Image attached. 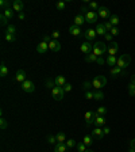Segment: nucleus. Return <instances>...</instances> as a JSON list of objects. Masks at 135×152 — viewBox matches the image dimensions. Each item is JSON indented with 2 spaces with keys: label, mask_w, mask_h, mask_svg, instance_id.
Here are the masks:
<instances>
[{
  "label": "nucleus",
  "mask_w": 135,
  "mask_h": 152,
  "mask_svg": "<svg viewBox=\"0 0 135 152\" xmlns=\"http://www.w3.org/2000/svg\"><path fill=\"white\" fill-rule=\"evenodd\" d=\"M105 52H108V48L104 42H101V41H96V42L93 44V50H92V53L96 54L97 57H103V54H105Z\"/></svg>",
  "instance_id": "1"
},
{
  "label": "nucleus",
  "mask_w": 135,
  "mask_h": 152,
  "mask_svg": "<svg viewBox=\"0 0 135 152\" xmlns=\"http://www.w3.org/2000/svg\"><path fill=\"white\" fill-rule=\"evenodd\" d=\"M105 84H107V77L103 75H99L96 76L93 80H92V86L95 87V90H101L105 87Z\"/></svg>",
  "instance_id": "2"
},
{
  "label": "nucleus",
  "mask_w": 135,
  "mask_h": 152,
  "mask_svg": "<svg viewBox=\"0 0 135 152\" xmlns=\"http://www.w3.org/2000/svg\"><path fill=\"white\" fill-rule=\"evenodd\" d=\"M131 63V54H122L120 57L117 58L116 67L122 68V69H126Z\"/></svg>",
  "instance_id": "3"
},
{
  "label": "nucleus",
  "mask_w": 135,
  "mask_h": 152,
  "mask_svg": "<svg viewBox=\"0 0 135 152\" xmlns=\"http://www.w3.org/2000/svg\"><path fill=\"white\" fill-rule=\"evenodd\" d=\"M99 116L96 112H93V110H88V112L84 114V120H85V125L86 126H90L92 124L95 122V120H96V117Z\"/></svg>",
  "instance_id": "4"
},
{
  "label": "nucleus",
  "mask_w": 135,
  "mask_h": 152,
  "mask_svg": "<svg viewBox=\"0 0 135 152\" xmlns=\"http://www.w3.org/2000/svg\"><path fill=\"white\" fill-rule=\"evenodd\" d=\"M51 95H53V98L55 99V101H62L63 95H65V90H63V87L55 86V87L51 90Z\"/></svg>",
  "instance_id": "5"
},
{
  "label": "nucleus",
  "mask_w": 135,
  "mask_h": 152,
  "mask_svg": "<svg viewBox=\"0 0 135 152\" xmlns=\"http://www.w3.org/2000/svg\"><path fill=\"white\" fill-rule=\"evenodd\" d=\"M22 90L27 94H31L35 91V84L31 80H26L24 83H22Z\"/></svg>",
  "instance_id": "6"
},
{
  "label": "nucleus",
  "mask_w": 135,
  "mask_h": 152,
  "mask_svg": "<svg viewBox=\"0 0 135 152\" xmlns=\"http://www.w3.org/2000/svg\"><path fill=\"white\" fill-rule=\"evenodd\" d=\"M80 50L82 52V53L85 54H90L92 53V50H93V44L92 42H88V41H85V42H82L80 46Z\"/></svg>",
  "instance_id": "7"
},
{
  "label": "nucleus",
  "mask_w": 135,
  "mask_h": 152,
  "mask_svg": "<svg viewBox=\"0 0 135 152\" xmlns=\"http://www.w3.org/2000/svg\"><path fill=\"white\" fill-rule=\"evenodd\" d=\"M97 12H95V11H88V12L85 14V21L86 23H95V22H97Z\"/></svg>",
  "instance_id": "8"
},
{
  "label": "nucleus",
  "mask_w": 135,
  "mask_h": 152,
  "mask_svg": "<svg viewBox=\"0 0 135 152\" xmlns=\"http://www.w3.org/2000/svg\"><path fill=\"white\" fill-rule=\"evenodd\" d=\"M96 36H97V33H96V30H93V29H88V30H85V33H84V38H85L88 42L95 41Z\"/></svg>",
  "instance_id": "9"
},
{
  "label": "nucleus",
  "mask_w": 135,
  "mask_h": 152,
  "mask_svg": "<svg viewBox=\"0 0 135 152\" xmlns=\"http://www.w3.org/2000/svg\"><path fill=\"white\" fill-rule=\"evenodd\" d=\"M109 73H111V76H112V77L126 76V69H122V68H119V67H113V68H111Z\"/></svg>",
  "instance_id": "10"
},
{
  "label": "nucleus",
  "mask_w": 135,
  "mask_h": 152,
  "mask_svg": "<svg viewBox=\"0 0 135 152\" xmlns=\"http://www.w3.org/2000/svg\"><path fill=\"white\" fill-rule=\"evenodd\" d=\"M97 15L103 19H108L112 16V15H111V11H109L107 7H100V8L97 10Z\"/></svg>",
  "instance_id": "11"
},
{
  "label": "nucleus",
  "mask_w": 135,
  "mask_h": 152,
  "mask_svg": "<svg viewBox=\"0 0 135 152\" xmlns=\"http://www.w3.org/2000/svg\"><path fill=\"white\" fill-rule=\"evenodd\" d=\"M26 76H27V75H26V71H24V69H19V71L15 73V80L22 84V83H24V81L27 80Z\"/></svg>",
  "instance_id": "12"
},
{
  "label": "nucleus",
  "mask_w": 135,
  "mask_h": 152,
  "mask_svg": "<svg viewBox=\"0 0 135 152\" xmlns=\"http://www.w3.org/2000/svg\"><path fill=\"white\" fill-rule=\"evenodd\" d=\"M69 33L74 37H84V33L81 31V27L76 26V25H72V26L69 27Z\"/></svg>",
  "instance_id": "13"
},
{
  "label": "nucleus",
  "mask_w": 135,
  "mask_h": 152,
  "mask_svg": "<svg viewBox=\"0 0 135 152\" xmlns=\"http://www.w3.org/2000/svg\"><path fill=\"white\" fill-rule=\"evenodd\" d=\"M90 136H92L93 139L101 140V139L104 137V136H105V134H104V132H103V129H101V128H99V126H96V128H95V129L92 130V134H90Z\"/></svg>",
  "instance_id": "14"
},
{
  "label": "nucleus",
  "mask_w": 135,
  "mask_h": 152,
  "mask_svg": "<svg viewBox=\"0 0 135 152\" xmlns=\"http://www.w3.org/2000/svg\"><path fill=\"white\" fill-rule=\"evenodd\" d=\"M49 49L51 52H59L61 50V42L57 40H51L49 42Z\"/></svg>",
  "instance_id": "15"
},
{
  "label": "nucleus",
  "mask_w": 135,
  "mask_h": 152,
  "mask_svg": "<svg viewBox=\"0 0 135 152\" xmlns=\"http://www.w3.org/2000/svg\"><path fill=\"white\" fill-rule=\"evenodd\" d=\"M47 50H49V44H47V42H43V41H41L39 44H38V46H36V52L41 53V54H45Z\"/></svg>",
  "instance_id": "16"
},
{
  "label": "nucleus",
  "mask_w": 135,
  "mask_h": 152,
  "mask_svg": "<svg viewBox=\"0 0 135 152\" xmlns=\"http://www.w3.org/2000/svg\"><path fill=\"white\" fill-rule=\"evenodd\" d=\"M85 22H86V21H85V15H82V14H78V15H76V16H74L73 25H76V26L81 27Z\"/></svg>",
  "instance_id": "17"
},
{
  "label": "nucleus",
  "mask_w": 135,
  "mask_h": 152,
  "mask_svg": "<svg viewBox=\"0 0 135 152\" xmlns=\"http://www.w3.org/2000/svg\"><path fill=\"white\" fill-rule=\"evenodd\" d=\"M117 50H119V45H117V42L112 41L111 45L108 46V54H109V56H115V54L117 53Z\"/></svg>",
  "instance_id": "18"
},
{
  "label": "nucleus",
  "mask_w": 135,
  "mask_h": 152,
  "mask_svg": "<svg viewBox=\"0 0 135 152\" xmlns=\"http://www.w3.org/2000/svg\"><path fill=\"white\" fill-rule=\"evenodd\" d=\"M54 83H55V86H58V87H63V86L66 84V77L62 75H58L55 76V79H54Z\"/></svg>",
  "instance_id": "19"
},
{
  "label": "nucleus",
  "mask_w": 135,
  "mask_h": 152,
  "mask_svg": "<svg viewBox=\"0 0 135 152\" xmlns=\"http://www.w3.org/2000/svg\"><path fill=\"white\" fill-rule=\"evenodd\" d=\"M12 10L14 11H18L19 14L22 12L23 10V3L20 1V0H14L12 1Z\"/></svg>",
  "instance_id": "20"
},
{
  "label": "nucleus",
  "mask_w": 135,
  "mask_h": 152,
  "mask_svg": "<svg viewBox=\"0 0 135 152\" xmlns=\"http://www.w3.org/2000/svg\"><path fill=\"white\" fill-rule=\"evenodd\" d=\"M96 33H97L99 36H105V34H107V30H105V27H104V23H97V25H96Z\"/></svg>",
  "instance_id": "21"
},
{
  "label": "nucleus",
  "mask_w": 135,
  "mask_h": 152,
  "mask_svg": "<svg viewBox=\"0 0 135 152\" xmlns=\"http://www.w3.org/2000/svg\"><path fill=\"white\" fill-rule=\"evenodd\" d=\"M105 63H107V65H111V67H116V63H117V60H116V56H109L108 54V57L107 60H105Z\"/></svg>",
  "instance_id": "22"
},
{
  "label": "nucleus",
  "mask_w": 135,
  "mask_h": 152,
  "mask_svg": "<svg viewBox=\"0 0 135 152\" xmlns=\"http://www.w3.org/2000/svg\"><path fill=\"white\" fill-rule=\"evenodd\" d=\"M95 125L96 126H103V125H105V117L104 116H97L96 117V120H95Z\"/></svg>",
  "instance_id": "23"
},
{
  "label": "nucleus",
  "mask_w": 135,
  "mask_h": 152,
  "mask_svg": "<svg viewBox=\"0 0 135 152\" xmlns=\"http://www.w3.org/2000/svg\"><path fill=\"white\" fill-rule=\"evenodd\" d=\"M3 14H4V16L7 19H12L14 16H15V11H14L12 8H5L3 10Z\"/></svg>",
  "instance_id": "24"
},
{
  "label": "nucleus",
  "mask_w": 135,
  "mask_h": 152,
  "mask_svg": "<svg viewBox=\"0 0 135 152\" xmlns=\"http://www.w3.org/2000/svg\"><path fill=\"white\" fill-rule=\"evenodd\" d=\"M93 98L96 101H103L104 99V92L101 90H95L93 91Z\"/></svg>",
  "instance_id": "25"
},
{
  "label": "nucleus",
  "mask_w": 135,
  "mask_h": 152,
  "mask_svg": "<svg viewBox=\"0 0 135 152\" xmlns=\"http://www.w3.org/2000/svg\"><path fill=\"white\" fill-rule=\"evenodd\" d=\"M97 56L93 53H90V54H86L85 56V61L86 63H97Z\"/></svg>",
  "instance_id": "26"
},
{
  "label": "nucleus",
  "mask_w": 135,
  "mask_h": 152,
  "mask_svg": "<svg viewBox=\"0 0 135 152\" xmlns=\"http://www.w3.org/2000/svg\"><path fill=\"white\" fill-rule=\"evenodd\" d=\"M68 147L66 144H57V145H54V152H66Z\"/></svg>",
  "instance_id": "27"
},
{
  "label": "nucleus",
  "mask_w": 135,
  "mask_h": 152,
  "mask_svg": "<svg viewBox=\"0 0 135 152\" xmlns=\"http://www.w3.org/2000/svg\"><path fill=\"white\" fill-rule=\"evenodd\" d=\"M7 75H8V68H7V65L4 63H1V65H0V76L5 77Z\"/></svg>",
  "instance_id": "28"
},
{
  "label": "nucleus",
  "mask_w": 135,
  "mask_h": 152,
  "mask_svg": "<svg viewBox=\"0 0 135 152\" xmlns=\"http://www.w3.org/2000/svg\"><path fill=\"white\" fill-rule=\"evenodd\" d=\"M55 136H57V141H58V144H65L66 143V136H65V133L59 132V133H57Z\"/></svg>",
  "instance_id": "29"
},
{
  "label": "nucleus",
  "mask_w": 135,
  "mask_h": 152,
  "mask_svg": "<svg viewBox=\"0 0 135 152\" xmlns=\"http://www.w3.org/2000/svg\"><path fill=\"white\" fill-rule=\"evenodd\" d=\"M93 137L92 136H84V140H82V143L85 144L86 147H90L92 144H93Z\"/></svg>",
  "instance_id": "30"
},
{
  "label": "nucleus",
  "mask_w": 135,
  "mask_h": 152,
  "mask_svg": "<svg viewBox=\"0 0 135 152\" xmlns=\"http://www.w3.org/2000/svg\"><path fill=\"white\" fill-rule=\"evenodd\" d=\"M47 143L51 144V145H57V144H58V141H57V136L49 134V136H47Z\"/></svg>",
  "instance_id": "31"
},
{
  "label": "nucleus",
  "mask_w": 135,
  "mask_h": 152,
  "mask_svg": "<svg viewBox=\"0 0 135 152\" xmlns=\"http://www.w3.org/2000/svg\"><path fill=\"white\" fill-rule=\"evenodd\" d=\"M5 33H7V34H15V36H16V26H15V25H8Z\"/></svg>",
  "instance_id": "32"
},
{
  "label": "nucleus",
  "mask_w": 135,
  "mask_h": 152,
  "mask_svg": "<svg viewBox=\"0 0 135 152\" xmlns=\"http://www.w3.org/2000/svg\"><path fill=\"white\" fill-rule=\"evenodd\" d=\"M92 87H93V86H92V81H84V83H82V90H84V91H90V88H92Z\"/></svg>",
  "instance_id": "33"
},
{
  "label": "nucleus",
  "mask_w": 135,
  "mask_h": 152,
  "mask_svg": "<svg viewBox=\"0 0 135 152\" xmlns=\"http://www.w3.org/2000/svg\"><path fill=\"white\" fill-rule=\"evenodd\" d=\"M119 21H120V19H119V16H117V15H112V16L109 18V22L112 23V26H113V27L119 25Z\"/></svg>",
  "instance_id": "34"
},
{
  "label": "nucleus",
  "mask_w": 135,
  "mask_h": 152,
  "mask_svg": "<svg viewBox=\"0 0 135 152\" xmlns=\"http://www.w3.org/2000/svg\"><path fill=\"white\" fill-rule=\"evenodd\" d=\"M4 38L7 42H15V41H16V36H15V34H7V33H5Z\"/></svg>",
  "instance_id": "35"
},
{
  "label": "nucleus",
  "mask_w": 135,
  "mask_h": 152,
  "mask_svg": "<svg viewBox=\"0 0 135 152\" xmlns=\"http://www.w3.org/2000/svg\"><path fill=\"white\" fill-rule=\"evenodd\" d=\"M76 148H77V151H78V152H85L86 149H88V148H86V145L82 143V141H81V143H77Z\"/></svg>",
  "instance_id": "36"
},
{
  "label": "nucleus",
  "mask_w": 135,
  "mask_h": 152,
  "mask_svg": "<svg viewBox=\"0 0 135 152\" xmlns=\"http://www.w3.org/2000/svg\"><path fill=\"white\" fill-rule=\"evenodd\" d=\"M66 147L68 148H73V147H76L77 145V143H76V140H73V139H69V140H66Z\"/></svg>",
  "instance_id": "37"
},
{
  "label": "nucleus",
  "mask_w": 135,
  "mask_h": 152,
  "mask_svg": "<svg viewBox=\"0 0 135 152\" xmlns=\"http://www.w3.org/2000/svg\"><path fill=\"white\" fill-rule=\"evenodd\" d=\"M89 8H90V11H95V12H96L100 7H99V4H97L96 1H90V3H89Z\"/></svg>",
  "instance_id": "38"
},
{
  "label": "nucleus",
  "mask_w": 135,
  "mask_h": 152,
  "mask_svg": "<svg viewBox=\"0 0 135 152\" xmlns=\"http://www.w3.org/2000/svg\"><path fill=\"white\" fill-rule=\"evenodd\" d=\"M46 87L49 90H53L54 87H55V83H54V80H51V79H47L46 80Z\"/></svg>",
  "instance_id": "39"
},
{
  "label": "nucleus",
  "mask_w": 135,
  "mask_h": 152,
  "mask_svg": "<svg viewBox=\"0 0 135 152\" xmlns=\"http://www.w3.org/2000/svg\"><path fill=\"white\" fill-rule=\"evenodd\" d=\"M127 88H128V94H130L131 97H134V95H135V84H132V83H130V84H128V87H127Z\"/></svg>",
  "instance_id": "40"
},
{
  "label": "nucleus",
  "mask_w": 135,
  "mask_h": 152,
  "mask_svg": "<svg viewBox=\"0 0 135 152\" xmlns=\"http://www.w3.org/2000/svg\"><path fill=\"white\" fill-rule=\"evenodd\" d=\"M96 113H97L99 116H105V114H107V109L104 107V106H100V107L96 110Z\"/></svg>",
  "instance_id": "41"
},
{
  "label": "nucleus",
  "mask_w": 135,
  "mask_h": 152,
  "mask_svg": "<svg viewBox=\"0 0 135 152\" xmlns=\"http://www.w3.org/2000/svg\"><path fill=\"white\" fill-rule=\"evenodd\" d=\"M55 7H57V10H58V11H63V10H65V7H66V3H65V1H58Z\"/></svg>",
  "instance_id": "42"
},
{
  "label": "nucleus",
  "mask_w": 135,
  "mask_h": 152,
  "mask_svg": "<svg viewBox=\"0 0 135 152\" xmlns=\"http://www.w3.org/2000/svg\"><path fill=\"white\" fill-rule=\"evenodd\" d=\"M7 22H8V19L4 16V14L1 12L0 14V23H1V26H7Z\"/></svg>",
  "instance_id": "43"
},
{
  "label": "nucleus",
  "mask_w": 135,
  "mask_h": 152,
  "mask_svg": "<svg viewBox=\"0 0 135 152\" xmlns=\"http://www.w3.org/2000/svg\"><path fill=\"white\" fill-rule=\"evenodd\" d=\"M0 128H1L3 130L8 128V122H7V120H4V118H1V120H0Z\"/></svg>",
  "instance_id": "44"
},
{
  "label": "nucleus",
  "mask_w": 135,
  "mask_h": 152,
  "mask_svg": "<svg viewBox=\"0 0 135 152\" xmlns=\"http://www.w3.org/2000/svg\"><path fill=\"white\" fill-rule=\"evenodd\" d=\"M0 5H1V8H3V10H5V8H9L11 3L7 1V0H1V1H0Z\"/></svg>",
  "instance_id": "45"
},
{
  "label": "nucleus",
  "mask_w": 135,
  "mask_h": 152,
  "mask_svg": "<svg viewBox=\"0 0 135 152\" xmlns=\"http://www.w3.org/2000/svg\"><path fill=\"white\" fill-rule=\"evenodd\" d=\"M104 27H105V30H107V31H111V30H112V29H113L112 23L109 22V21H108V22H105V23H104Z\"/></svg>",
  "instance_id": "46"
},
{
  "label": "nucleus",
  "mask_w": 135,
  "mask_h": 152,
  "mask_svg": "<svg viewBox=\"0 0 135 152\" xmlns=\"http://www.w3.org/2000/svg\"><path fill=\"white\" fill-rule=\"evenodd\" d=\"M58 38H59V31H58V30H55V31L51 33V40H57V41H58Z\"/></svg>",
  "instance_id": "47"
},
{
  "label": "nucleus",
  "mask_w": 135,
  "mask_h": 152,
  "mask_svg": "<svg viewBox=\"0 0 135 152\" xmlns=\"http://www.w3.org/2000/svg\"><path fill=\"white\" fill-rule=\"evenodd\" d=\"M63 90H65V92H69V91H72V84H70V83H66V84L63 86Z\"/></svg>",
  "instance_id": "48"
},
{
  "label": "nucleus",
  "mask_w": 135,
  "mask_h": 152,
  "mask_svg": "<svg viewBox=\"0 0 135 152\" xmlns=\"http://www.w3.org/2000/svg\"><path fill=\"white\" fill-rule=\"evenodd\" d=\"M85 98L86 99H93V91H86V92H85Z\"/></svg>",
  "instance_id": "49"
},
{
  "label": "nucleus",
  "mask_w": 135,
  "mask_h": 152,
  "mask_svg": "<svg viewBox=\"0 0 135 152\" xmlns=\"http://www.w3.org/2000/svg\"><path fill=\"white\" fill-rule=\"evenodd\" d=\"M105 41H109V42H112V38H113V36L112 34H111V33H107V34H105Z\"/></svg>",
  "instance_id": "50"
},
{
  "label": "nucleus",
  "mask_w": 135,
  "mask_h": 152,
  "mask_svg": "<svg viewBox=\"0 0 135 152\" xmlns=\"http://www.w3.org/2000/svg\"><path fill=\"white\" fill-rule=\"evenodd\" d=\"M109 33H111V34H112V36L115 37V36H117V34H119L120 31H119V29H117V27H113V29H112V30H111Z\"/></svg>",
  "instance_id": "51"
},
{
  "label": "nucleus",
  "mask_w": 135,
  "mask_h": 152,
  "mask_svg": "<svg viewBox=\"0 0 135 152\" xmlns=\"http://www.w3.org/2000/svg\"><path fill=\"white\" fill-rule=\"evenodd\" d=\"M43 42H47V44H49L50 41H51V37H49V36H43Z\"/></svg>",
  "instance_id": "52"
},
{
  "label": "nucleus",
  "mask_w": 135,
  "mask_h": 152,
  "mask_svg": "<svg viewBox=\"0 0 135 152\" xmlns=\"http://www.w3.org/2000/svg\"><path fill=\"white\" fill-rule=\"evenodd\" d=\"M103 132H104V134L107 136V134H109V133H111V129H109L108 126H105V128H104V129H103Z\"/></svg>",
  "instance_id": "53"
},
{
  "label": "nucleus",
  "mask_w": 135,
  "mask_h": 152,
  "mask_svg": "<svg viewBox=\"0 0 135 152\" xmlns=\"http://www.w3.org/2000/svg\"><path fill=\"white\" fill-rule=\"evenodd\" d=\"M18 18H19V21H24V19H26V15H24L23 12H20L18 15Z\"/></svg>",
  "instance_id": "54"
},
{
  "label": "nucleus",
  "mask_w": 135,
  "mask_h": 152,
  "mask_svg": "<svg viewBox=\"0 0 135 152\" xmlns=\"http://www.w3.org/2000/svg\"><path fill=\"white\" fill-rule=\"evenodd\" d=\"M104 63H105V60H104L103 57H99V58H97V64H100V65H103Z\"/></svg>",
  "instance_id": "55"
},
{
  "label": "nucleus",
  "mask_w": 135,
  "mask_h": 152,
  "mask_svg": "<svg viewBox=\"0 0 135 152\" xmlns=\"http://www.w3.org/2000/svg\"><path fill=\"white\" fill-rule=\"evenodd\" d=\"M130 148H132V149H135V139H132L130 141Z\"/></svg>",
  "instance_id": "56"
},
{
  "label": "nucleus",
  "mask_w": 135,
  "mask_h": 152,
  "mask_svg": "<svg viewBox=\"0 0 135 152\" xmlns=\"http://www.w3.org/2000/svg\"><path fill=\"white\" fill-rule=\"evenodd\" d=\"M81 11H85V14H86V12H88V11H90V10L88 8L86 5H82V7H81Z\"/></svg>",
  "instance_id": "57"
},
{
  "label": "nucleus",
  "mask_w": 135,
  "mask_h": 152,
  "mask_svg": "<svg viewBox=\"0 0 135 152\" xmlns=\"http://www.w3.org/2000/svg\"><path fill=\"white\" fill-rule=\"evenodd\" d=\"M130 83L135 84V75H132V76H131V81H130Z\"/></svg>",
  "instance_id": "58"
},
{
  "label": "nucleus",
  "mask_w": 135,
  "mask_h": 152,
  "mask_svg": "<svg viewBox=\"0 0 135 152\" xmlns=\"http://www.w3.org/2000/svg\"><path fill=\"white\" fill-rule=\"evenodd\" d=\"M128 152H135V149H132V148H130V149H128Z\"/></svg>",
  "instance_id": "59"
},
{
  "label": "nucleus",
  "mask_w": 135,
  "mask_h": 152,
  "mask_svg": "<svg viewBox=\"0 0 135 152\" xmlns=\"http://www.w3.org/2000/svg\"><path fill=\"white\" fill-rule=\"evenodd\" d=\"M85 152H95V151H92V149H86Z\"/></svg>",
  "instance_id": "60"
}]
</instances>
